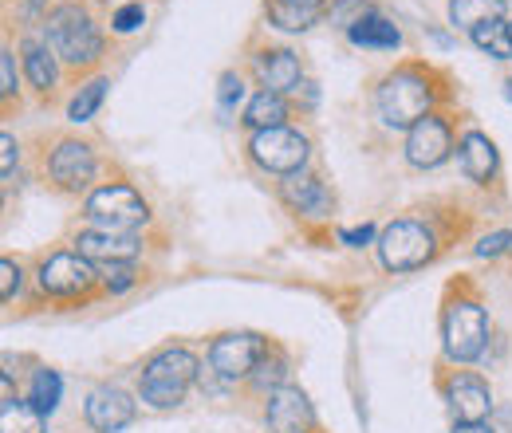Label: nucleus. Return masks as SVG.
<instances>
[{"instance_id":"a878e982","label":"nucleus","mask_w":512,"mask_h":433,"mask_svg":"<svg viewBox=\"0 0 512 433\" xmlns=\"http://www.w3.org/2000/svg\"><path fill=\"white\" fill-rule=\"evenodd\" d=\"M107 79H91V83H83L79 87V95L71 99V107H67V119L71 123H91V115L99 111V103H103V95H107Z\"/></svg>"},{"instance_id":"ea45409f","label":"nucleus","mask_w":512,"mask_h":433,"mask_svg":"<svg viewBox=\"0 0 512 433\" xmlns=\"http://www.w3.org/2000/svg\"><path fill=\"white\" fill-rule=\"evenodd\" d=\"M509 32H512V24H509Z\"/></svg>"},{"instance_id":"9d476101","label":"nucleus","mask_w":512,"mask_h":433,"mask_svg":"<svg viewBox=\"0 0 512 433\" xmlns=\"http://www.w3.org/2000/svg\"><path fill=\"white\" fill-rule=\"evenodd\" d=\"M449 150H453V142H449V126L438 119V115H426V119H418V123L410 126V134H406V158H410V166H418V170H434V166H442L449 158Z\"/></svg>"},{"instance_id":"e433bc0d","label":"nucleus","mask_w":512,"mask_h":433,"mask_svg":"<svg viewBox=\"0 0 512 433\" xmlns=\"http://www.w3.org/2000/svg\"><path fill=\"white\" fill-rule=\"evenodd\" d=\"M371 237H375V225H363V229H343V233H339V241H343V245H351V248L371 245Z\"/></svg>"},{"instance_id":"a211bd4d","label":"nucleus","mask_w":512,"mask_h":433,"mask_svg":"<svg viewBox=\"0 0 512 433\" xmlns=\"http://www.w3.org/2000/svg\"><path fill=\"white\" fill-rule=\"evenodd\" d=\"M284 201L308 217H327L331 213V193L323 189L320 178H308V174H292L284 182Z\"/></svg>"},{"instance_id":"1a4fd4ad","label":"nucleus","mask_w":512,"mask_h":433,"mask_svg":"<svg viewBox=\"0 0 512 433\" xmlns=\"http://www.w3.org/2000/svg\"><path fill=\"white\" fill-rule=\"evenodd\" d=\"M95 284V268L79 252H56L40 264V288L48 296H79Z\"/></svg>"},{"instance_id":"58836bf2","label":"nucleus","mask_w":512,"mask_h":433,"mask_svg":"<svg viewBox=\"0 0 512 433\" xmlns=\"http://www.w3.org/2000/svg\"><path fill=\"white\" fill-rule=\"evenodd\" d=\"M505 95H509V99H512V79H509V83H505Z\"/></svg>"},{"instance_id":"2f4dec72","label":"nucleus","mask_w":512,"mask_h":433,"mask_svg":"<svg viewBox=\"0 0 512 433\" xmlns=\"http://www.w3.org/2000/svg\"><path fill=\"white\" fill-rule=\"evenodd\" d=\"M512 252V229H501V233H489L477 241V256H505Z\"/></svg>"},{"instance_id":"c756f323","label":"nucleus","mask_w":512,"mask_h":433,"mask_svg":"<svg viewBox=\"0 0 512 433\" xmlns=\"http://www.w3.org/2000/svg\"><path fill=\"white\" fill-rule=\"evenodd\" d=\"M367 12H371V8H367V0H339V4L331 8V20H335L339 28H355Z\"/></svg>"},{"instance_id":"7c9ffc66","label":"nucleus","mask_w":512,"mask_h":433,"mask_svg":"<svg viewBox=\"0 0 512 433\" xmlns=\"http://www.w3.org/2000/svg\"><path fill=\"white\" fill-rule=\"evenodd\" d=\"M99 276H103L107 288L127 292L130 284H134V264H99Z\"/></svg>"},{"instance_id":"9b49d317","label":"nucleus","mask_w":512,"mask_h":433,"mask_svg":"<svg viewBox=\"0 0 512 433\" xmlns=\"http://www.w3.org/2000/svg\"><path fill=\"white\" fill-rule=\"evenodd\" d=\"M268 430L272 433H308L316 426V414H312V402L300 386H280L268 394Z\"/></svg>"},{"instance_id":"ddd939ff","label":"nucleus","mask_w":512,"mask_h":433,"mask_svg":"<svg viewBox=\"0 0 512 433\" xmlns=\"http://www.w3.org/2000/svg\"><path fill=\"white\" fill-rule=\"evenodd\" d=\"M75 252H79V256H87L91 264H134V260H138V252H142V241H138L134 233L87 229V233H79Z\"/></svg>"},{"instance_id":"6e6552de","label":"nucleus","mask_w":512,"mask_h":433,"mask_svg":"<svg viewBox=\"0 0 512 433\" xmlns=\"http://www.w3.org/2000/svg\"><path fill=\"white\" fill-rule=\"evenodd\" d=\"M264 339H256L249 331H233V335H221L213 347H209V367L221 374L225 382L233 378H245L256 371V363L264 359Z\"/></svg>"},{"instance_id":"5701e85b","label":"nucleus","mask_w":512,"mask_h":433,"mask_svg":"<svg viewBox=\"0 0 512 433\" xmlns=\"http://www.w3.org/2000/svg\"><path fill=\"white\" fill-rule=\"evenodd\" d=\"M288 119V103H284V95H276V91H256L253 99H249V107H245V123L253 126V130H268V126H284Z\"/></svg>"},{"instance_id":"0eeeda50","label":"nucleus","mask_w":512,"mask_h":433,"mask_svg":"<svg viewBox=\"0 0 512 433\" xmlns=\"http://www.w3.org/2000/svg\"><path fill=\"white\" fill-rule=\"evenodd\" d=\"M87 217L99 221L103 229L130 233V229L146 225L150 209H146V201H142L130 186H103L87 197Z\"/></svg>"},{"instance_id":"f3484780","label":"nucleus","mask_w":512,"mask_h":433,"mask_svg":"<svg viewBox=\"0 0 512 433\" xmlns=\"http://www.w3.org/2000/svg\"><path fill=\"white\" fill-rule=\"evenodd\" d=\"M327 0H268V20L280 32H308L323 16Z\"/></svg>"},{"instance_id":"393cba45","label":"nucleus","mask_w":512,"mask_h":433,"mask_svg":"<svg viewBox=\"0 0 512 433\" xmlns=\"http://www.w3.org/2000/svg\"><path fill=\"white\" fill-rule=\"evenodd\" d=\"M473 44L497 60H512V32H509V20H489V24H477L473 32Z\"/></svg>"},{"instance_id":"39448f33","label":"nucleus","mask_w":512,"mask_h":433,"mask_svg":"<svg viewBox=\"0 0 512 433\" xmlns=\"http://www.w3.org/2000/svg\"><path fill=\"white\" fill-rule=\"evenodd\" d=\"M442 335H446V355L453 363H473V359H481V351L489 343V315L473 300H457L446 311Z\"/></svg>"},{"instance_id":"aec40b11","label":"nucleus","mask_w":512,"mask_h":433,"mask_svg":"<svg viewBox=\"0 0 512 433\" xmlns=\"http://www.w3.org/2000/svg\"><path fill=\"white\" fill-rule=\"evenodd\" d=\"M347 36H351V44H359V48H398L402 44V32L379 16V12H367L355 28H347Z\"/></svg>"},{"instance_id":"4468645a","label":"nucleus","mask_w":512,"mask_h":433,"mask_svg":"<svg viewBox=\"0 0 512 433\" xmlns=\"http://www.w3.org/2000/svg\"><path fill=\"white\" fill-rule=\"evenodd\" d=\"M446 398L453 422H485L493 410V394H489L485 378H477V374H457L446 386Z\"/></svg>"},{"instance_id":"6ab92c4d","label":"nucleus","mask_w":512,"mask_h":433,"mask_svg":"<svg viewBox=\"0 0 512 433\" xmlns=\"http://www.w3.org/2000/svg\"><path fill=\"white\" fill-rule=\"evenodd\" d=\"M260 79H264V87L268 91H276V95H288V91H296L300 87V79H304V71H300V60L292 56V52H264V60H260Z\"/></svg>"},{"instance_id":"f704fd0d","label":"nucleus","mask_w":512,"mask_h":433,"mask_svg":"<svg viewBox=\"0 0 512 433\" xmlns=\"http://www.w3.org/2000/svg\"><path fill=\"white\" fill-rule=\"evenodd\" d=\"M0 95H4V99L16 95V63H12V52H8V48L0 52Z\"/></svg>"},{"instance_id":"2eb2a0df","label":"nucleus","mask_w":512,"mask_h":433,"mask_svg":"<svg viewBox=\"0 0 512 433\" xmlns=\"http://www.w3.org/2000/svg\"><path fill=\"white\" fill-rule=\"evenodd\" d=\"M48 170H52V178H56L64 189H83L91 178H95V154H91L87 142L67 138V142H60V146L52 150Z\"/></svg>"},{"instance_id":"b1692460","label":"nucleus","mask_w":512,"mask_h":433,"mask_svg":"<svg viewBox=\"0 0 512 433\" xmlns=\"http://www.w3.org/2000/svg\"><path fill=\"white\" fill-rule=\"evenodd\" d=\"M0 433H44V414L32 402L4 398L0 402Z\"/></svg>"},{"instance_id":"f257e3e1","label":"nucleus","mask_w":512,"mask_h":433,"mask_svg":"<svg viewBox=\"0 0 512 433\" xmlns=\"http://www.w3.org/2000/svg\"><path fill=\"white\" fill-rule=\"evenodd\" d=\"M197 355L186 351V347H166L158 351L146 367H142V402L154 406V410H174L182 406L186 390L197 382Z\"/></svg>"},{"instance_id":"f03ea898","label":"nucleus","mask_w":512,"mask_h":433,"mask_svg":"<svg viewBox=\"0 0 512 433\" xmlns=\"http://www.w3.org/2000/svg\"><path fill=\"white\" fill-rule=\"evenodd\" d=\"M379 119L394 130H410L418 119L430 115V103H434V87L430 79L418 71V67H402L394 75H386L383 87H379Z\"/></svg>"},{"instance_id":"7ed1b4c3","label":"nucleus","mask_w":512,"mask_h":433,"mask_svg":"<svg viewBox=\"0 0 512 433\" xmlns=\"http://www.w3.org/2000/svg\"><path fill=\"white\" fill-rule=\"evenodd\" d=\"M48 48L56 52V60L79 67V63H95L103 56V36L79 4H60L48 16Z\"/></svg>"},{"instance_id":"cd10ccee","label":"nucleus","mask_w":512,"mask_h":433,"mask_svg":"<svg viewBox=\"0 0 512 433\" xmlns=\"http://www.w3.org/2000/svg\"><path fill=\"white\" fill-rule=\"evenodd\" d=\"M284 359L280 355H272L268 359V351H264V359L256 363V371H253V382H256V390H280L284 386Z\"/></svg>"},{"instance_id":"f8f14e48","label":"nucleus","mask_w":512,"mask_h":433,"mask_svg":"<svg viewBox=\"0 0 512 433\" xmlns=\"http://www.w3.org/2000/svg\"><path fill=\"white\" fill-rule=\"evenodd\" d=\"M83 414L95 433H119L134 422V398L119 386H99V390H91Z\"/></svg>"},{"instance_id":"4be33fe9","label":"nucleus","mask_w":512,"mask_h":433,"mask_svg":"<svg viewBox=\"0 0 512 433\" xmlns=\"http://www.w3.org/2000/svg\"><path fill=\"white\" fill-rule=\"evenodd\" d=\"M449 20L473 32L477 24L505 20V0H449Z\"/></svg>"},{"instance_id":"473e14b6","label":"nucleus","mask_w":512,"mask_h":433,"mask_svg":"<svg viewBox=\"0 0 512 433\" xmlns=\"http://www.w3.org/2000/svg\"><path fill=\"white\" fill-rule=\"evenodd\" d=\"M142 20H146V8H142V4H123V8L115 12L111 24H115V32L127 36V32H134V28H142Z\"/></svg>"},{"instance_id":"bb28decb","label":"nucleus","mask_w":512,"mask_h":433,"mask_svg":"<svg viewBox=\"0 0 512 433\" xmlns=\"http://www.w3.org/2000/svg\"><path fill=\"white\" fill-rule=\"evenodd\" d=\"M60 390H64L60 374H56V371H36V374H32V394H28V402H32L40 414H52V410L60 406Z\"/></svg>"},{"instance_id":"412c9836","label":"nucleus","mask_w":512,"mask_h":433,"mask_svg":"<svg viewBox=\"0 0 512 433\" xmlns=\"http://www.w3.org/2000/svg\"><path fill=\"white\" fill-rule=\"evenodd\" d=\"M24 71H28V79H32V87H40V91H52L56 87V52L48 48V44H40V40H24Z\"/></svg>"},{"instance_id":"423d86ee","label":"nucleus","mask_w":512,"mask_h":433,"mask_svg":"<svg viewBox=\"0 0 512 433\" xmlns=\"http://www.w3.org/2000/svg\"><path fill=\"white\" fill-rule=\"evenodd\" d=\"M379 256H383V264L390 272L422 268L434 256V237L418 221H394V225H386L383 237H379Z\"/></svg>"},{"instance_id":"c9c22d12","label":"nucleus","mask_w":512,"mask_h":433,"mask_svg":"<svg viewBox=\"0 0 512 433\" xmlns=\"http://www.w3.org/2000/svg\"><path fill=\"white\" fill-rule=\"evenodd\" d=\"M12 170H16V138L4 130L0 134V174H4V182L12 178Z\"/></svg>"},{"instance_id":"4c0bfd02","label":"nucleus","mask_w":512,"mask_h":433,"mask_svg":"<svg viewBox=\"0 0 512 433\" xmlns=\"http://www.w3.org/2000/svg\"><path fill=\"white\" fill-rule=\"evenodd\" d=\"M453 433H493V430H489L485 422H457V426H453Z\"/></svg>"},{"instance_id":"72a5a7b5","label":"nucleus","mask_w":512,"mask_h":433,"mask_svg":"<svg viewBox=\"0 0 512 433\" xmlns=\"http://www.w3.org/2000/svg\"><path fill=\"white\" fill-rule=\"evenodd\" d=\"M16 288H20V268L4 256V260H0V300H12Z\"/></svg>"},{"instance_id":"c85d7f7f","label":"nucleus","mask_w":512,"mask_h":433,"mask_svg":"<svg viewBox=\"0 0 512 433\" xmlns=\"http://www.w3.org/2000/svg\"><path fill=\"white\" fill-rule=\"evenodd\" d=\"M245 99V83H241V75H221V87H217V103H221V111H237V103Z\"/></svg>"},{"instance_id":"dca6fc26","label":"nucleus","mask_w":512,"mask_h":433,"mask_svg":"<svg viewBox=\"0 0 512 433\" xmlns=\"http://www.w3.org/2000/svg\"><path fill=\"white\" fill-rule=\"evenodd\" d=\"M461 174L469 178V182H477V186H485L493 174H497V146L489 142V134H481V130H469L465 138H461Z\"/></svg>"},{"instance_id":"20e7f679","label":"nucleus","mask_w":512,"mask_h":433,"mask_svg":"<svg viewBox=\"0 0 512 433\" xmlns=\"http://www.w3.org/2000/svg\"><path fill=\"white\" fill-rule=\"evenodd\" d=\"M249 154L260 170L268 174H300L304 162H308V138L300 130H288V126H268V130H253V142H249Z\"/></svg>"}]
</instances>
